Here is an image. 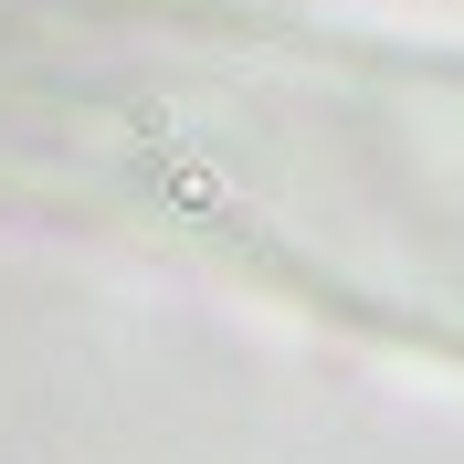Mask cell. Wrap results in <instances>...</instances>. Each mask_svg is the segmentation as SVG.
Masks as SVG:
<instances>
[{"label": "cell", "mask_w": 464, "mask_h": 464, "mask_svg": "<svg viewBox=\"0 0 464 464\" xmlns=\"http://www.w3.org/2000/svg\"><path fill=\"white\" fill-rule=\"evenodd\" d=\"M0 169H63L359 317L464 338V63L275 43L169 0H0Z\"/></svg>", "instance_id": "6da1fadb"}]
</instances>
